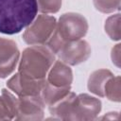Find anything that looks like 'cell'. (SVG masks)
<instances>
[{
    "label": "cell",
    "instance_id": "1",
    "mask_svg": "<svg viewBox=\"0 0 121 121\" xmlns=\"http://www.w3.org/2000/svg\"><path fill=\"white\" fill-rule=\"evenodd\" d=\"M36 0H0V32L13 35L27 27L36 18Z\"/></svg>",
    "mask_w": 121,
    "mask_h": 121
},
{
    "label": "cell",
    "instance_id": "2",
    "mask_svg": "<svg viewBox=\"0 0 121 121\" xmlns=\"http://www.w3.org/2000/svg\"><path fill=\"white\" fill-rule=\"evenodd\" d=\"M88 22L83 15L76 12L63 13L46 43L47 47L57 55L65 43L83 38L88 31Z\"/></svg>",
    "mask_w": 121,
    "mask_h": 121
},
{
    "label": "cell",
    "instance_id": "3",
    "mask_svg": "<svg viewBox=\"0 0 121 121\" xmlns=\"http://www.w3.org/2000/svg\"><path fill=\"white\" fill-rule=\"evenodd\" d=\"M55 61V54L43 45L26 47L21 56L18 72L34 79H43Z\"/></svg>",
    "mask_w": 121,
    "mask_h": 121
},
{
    "label": "cell",
    "instance_id": "4",
    "mask_svg": "<svg viewBox=\"0 0 121 121\" xmlns=\"http://www.w3.org/2000/svg\"><path fill=\"white\" fill-rule=\"evenodd\" d=\"M57 25L56 18L47 14L38 15L33 22L26 27L23 40L30 45H43L47 43Z\"/></svg>",
    "mask_w": 121,
    "mask_h": 121
},
{
    "label": "cell",
    "instance_id": "5",
    "mask_svg": "<svg viewBox=\"0 0 121 121\" xmlns=\"http://www.w3.org/2000/svg\"><path fill=\"white\" fill-rule=\"evenodd\" d=\"M44 102L40 95L19 96L17 98V120H42L44 113Z\"/></svg>",
    "mask_w": 121,
    "mask_h": 121
},
{
    "label": "cell",
    "instance_id": "6",
    "mask_svg": "<svg viewBox=\"0 0 121 121\" xmlns=\"http://www.w3.org/2000/svg\"><path fill=\"white\" fill-rule=\"evenodd\" d=\"M91 46L88 42L79 39L65 43L57 55L60 60L66 64L78 65L87 60L91 56Z\"/></svg>",
    "mask_w": 121,
    "mask_h": 121
},
{
    "label": "cell",
    "instance_id": "7",
    "mask_svg": "<svg viewBox=\"0 0 121 121\" xmlns=\"http://www.w3.org/2000/svg\"><path fill=\"white\" fill-rule=\"evenodd\" d=\"M101 106L100 99L88 94H80L75 99L72 120L95 119L101 111Z\"/></svg>",
    "mask_w": 121,
    "mask_h": 121
},
{
    "label": "cell",
    "instance_id": "8",
    "mask_svg": "<svg viewBox=\"0 0 121 121\" xmlns=\"http://www.w3.org/2000/svg\"><path fill=\"white\" fill-rule=\"evenodd\" d=\"M20 51L12 40L0 37V78H6L16 68Z\"/></svg>",
    "mask_w": 121,
    "mask_h": 121
},
{
    "label": "cell",
    "instance_id": "9",
    "mask_svg": "<svg viewBox=\"0 0 121 121\" xmlns=\"http://www.w3.org/2000/svg\"><path fill=\"white\" fill-rule=\"evenodd\" d=\"M45 82V78L34 79L25 77L19 72H17L8 80L7 86L11 91H13L18 96L40 95Z\"/></svg>",
    "mask_w": 121,
    "mask_h": 121
},
{
    "label": "cell",
    "instance_id": "10",
    "mask_svg": "<svg viewBox=\"0 0 121 121\" xmlns=\"http://www.w3.org/2000/svg\"><path fill=\"white\" fill-rule=\"evenodd\" d=\"M47 82L57 87H68L73 82V72L68 64L60 60H55L48 71Z\"/></svg>",
    "mask_w": 121,
    "mask_h": 121
},
{
    "label": "cell",
    "instance_id": "11",
    "mask_svg": "<svg viewBox=\"0 0 121 121\" xmlns=\"http://www.w3.org/2000/svg\"><path fill=\"white\" fill-rule=\"evenodd\" d=\"M77 95L73 92H69L63 98L56 102L55 104L48 106L49 112L54 119L60 120H72L73 107Z\"/></svg>",
    "mask_w": 121,
    "mask_h": 121
},
{
    "label": "cell",
    "instance_id": "12",
    "mask_svg": "<svg viewBox=\"0 0 121 121\" xmlns=\"http://www.w3.org/2000/svg\"><path fill=\"white\" fill-rule=\"evenodd\" d=\"M112 77H113V74L108 69H98L94 71L88 79V90L91 93L103 97L105 85Z\"/></svg>",
    "mask_w": 121,
    "mask_h": 121
},
{
    "label": "cell",
    "instance_id": "13",
    "mask_svg": "<svg viewBox=\"0 0 121 121\" xmlns=\"http://www.w3.org/2000/svg\"><path fill=\"white\" fill-rule=\"evenodd\" d=\"M17 98L7 89H2L0 95V120H11L16 115Z\"/></svg>",
    "mask_w": 121,
    "mask_h": 121
},
{
    "label": "cell",
    "instance_id": "14",
    "mask_svg": "<svg viewBox=\"0 0 121 121\" xmlns=\"http://www.w3.org/2000/svg\"><path fill=\"white\" fill-rule=\"evenodd\" d=\"M71 90V86L68 87H57L49 82H45L42 93H41V97L43 101L44 102L45 105L51 106L63 98Z\"/></svg>",
    "mask_w": 121,
    "mask_h": 121
},
{
    "label": "cell",
    "instance_id": "15",
    "mask_svg": "<svg viewBox=\"0 0 121 121\" xmlns=\"http://www.w3.org/2000/svg\"><path fill=\"white\" fill-rule=\"evenodd\" d=\"M104 96L113 102L121 100V78L119 76L112 77L106 83L104 88Z\"/></svg>",
    "mask_w": 121,
    "mask_h": 121
},
{
    "label": "cell",
    "instance_id": "16",
    "mask_svg": "<svg viewBox=\"0 0 121 121\" xmlns=\"http://www.w3.org/2000/svg\"><path fill=\"white\" fill-rule=\"evenodd\" d=\"M105 32L112 41L120 40V14L116 13L107 18L104 25Z\"/></svg>",
    "mask_w": 121,
    "mask_h": 121
},
{
    "label": "cell",
    "instance_id": "17",
    "mask_svg": "<svg viewBox=\"0 0 121 121\" xmlns=\"http://www.w3.org/2000/svg\"><path fill=\"white\" fill-rule=\"evenodd\" d=\"M95 8L102 13H112L120 9V0H93Z\"/></svg>",
    "mask_w": 121,
    "mask_h": 121
},
{
    "label": "cell",
    "instance_id": "18",
    "mask_svg": "<svg viewBox=\"0 0 121 121\" xmlns=\"http://www.w3.org/2000/svg\"><path fill=\"white\" fill-rule=\"evenodd\" d=\"M38 10L43 13H56L61 7V0H36Z\"/></svg>",
    "mask_w": 121,
    "mask_h": 121
},
{
    "label": "cell",
    "instance_id": "19",
    "mask_svg": "<svg viewBox=\"0 0 121 121\" xmlns=\"http://www.w3.org/2000/svg\"><path fill=\"white\" fill-rule=\"evenodd\" d=\"M111 57L112 63H114L117 67H120V43H117L114 47H112Z\"/></svg>",
    "mask_w": 121,
    "mask_h": 121
}]
</instances>
